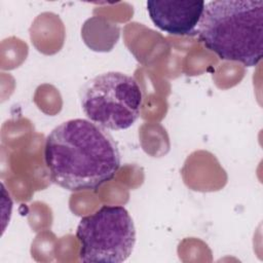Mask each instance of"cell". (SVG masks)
Segmentation results:
<instances>
[{"mask_svg":"<svg viewBox=\"0 0 263 263\" xmlns=\"http://www.w3.org/2000/svg\"><path fill=\"white\" fill-rule=\"evenodd\" d=\"M44 159L52 182L72 192L99 189L115 177L121 164L112 136L81 118L62 122L49 133Z\"/></svg>","mask_w":263,"mask_h":263,"instance_id":"cell-1","label":"cell"},{"mask_svg":"<svg viewBox=\"0 0 263 263\" xmlns=\"http://www.w3.org/2000/svg\"><path fill=\"white\" fill-rule=\"evenodd\" d=\"M196 33L221 60L257 66L263 57V1L206 2Z\"/></svg>","mask_w":263,"mask_h":263,"instance_id":"cell-2","label":"cell"},{"mask_svg":"<svg viewBox=\"0 0 263 263\" xmlns=\"http://www.w3.org/2000/svg\"><path fill=\"white\" fill-rule=\"evenodd\" d=\"M80 104L90 121L104 128L121 130L140 117L143 95L133 76L109 71L96 75L82 86Z\"/></svg>","mask_w":263,"mask_h":263,"instance_id":"cell-3","label":"cell"},{"mask_svg":"<svg viewBox=\"0 0 263 263\" xmlns=\"http://www.w3.org/2000/svg\"><path fill=\"white\" fill-rule=\"evenodd\" d=\"M76 237L80 261L121 263L133 253L136 227L124 206L103 205L81 218Z\"/></svg>","mask_w":263,"mask_h":263,"instance_id":"cell-4","label":"cell"},{"mask_svg":"<svg viewBox=\"0 0 263 263\" xmlns=\"http://www.w3.org/2000/svg\"><path fill=\"white\" fill-rule=\"evenodd\" d=\"M204 1H147V11L153 24L175 36L196 34L204 9Z\"/></svg>","mask_w":263,"mask_h":263,"instance_id":"cell-5","label":"cell"}]
</instances>
